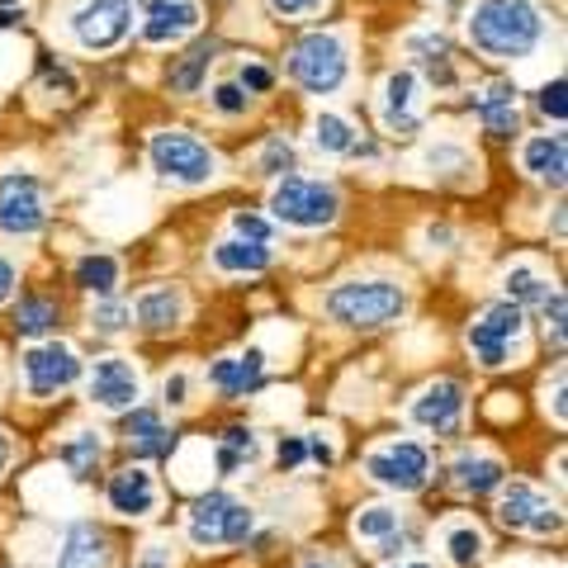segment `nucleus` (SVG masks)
Returning <instances> with one entry per match:
<instances>
[{
  "label": "nucleus",
  "mask_w": 568,
  "mask_h": 568,
  "mask_svg": "<svg viewBox=\"0 0 568 568\" xmlns=\"http://www.w3.org/2000/svg\"><path fill=\"white\" fill-rule=\"evenodd\" d=\"M545 39V14L536 0H478L469 10V43L497 62H517Z\"/></svg>",
  "instance_id": "f257e3e1"
},
{
  "label": "nucleus",
  "mask_w": 568,
  "mask_h": 568,
  "mask_svg": "<svg viewBox=\"0 0 568 568\" xmlns=\"http://www.w3.org/2000/svg\"><path fill=\"white\" fill-rule=\"evenodd\" d=\"M148 162L152 171L171 185H185V190H200L219 181V152L200 142L185 129H156L148 138Z\"/></svg>",
  "instance_id": "7ed1b4c3"
},
{
  "label": "nucleus",
  "mask_w": 568,
  "mask_h": 568,
  "mask_svg": "<svg viewBox=\"0 0 568 568\" xmlns=\"http://www.w3.org/2000/svg\"><path fill=\"white\" fill-rule=\"evenodd\" d=\"M213 58H219V43H213V39L194 43V48L185 52V58L171 67V77H166V81H171V91L194 95V91H200V85H204V71L213 67Z\"/></svg>",
  "instance_id": "c756f323"
},
{
  "label": "nucleus",
  "mask_w": 568,
  "mask_h": 568,
  "mask_svg": "<svg viewBox=\"0 0 568 568\" xmlns=\"http://www.w3.org/2000/svg\"><path fill=\"white\" fill-rule=\"evenodd\" d=\"M351 530H355V540L384 545V540L403 536V511H398V507H384V503L361 507V511H355V521H351Z\"/></svg>",
  "instance_id": "7c9ffc66"
},
{
  "label": "nucleus",
  "mask_w": 568,
  "mask_h": 568,
  "mask_svg": "<svg viewBox=\"0 0 568 568\" xmlns=\"http://www.w3.org/2000/svg\"><path fill=\"white\" fill-rule=\"evenodd\" d=\"M20 361H24L29 398H52L81 379V355L67 342H39V346H29Z\"/></svg>",
  "instance_id": "9b49d317"
},
{
  "label": "nucleus",
  "mask_w": 568,
  "mask_h": 568,
  "mask_svg": "<svg viewBox=\"0 0 568 568\" xmlns=\"http://www.w3.org/2000/svg\"><path fill=\"white\" fill-rule=\"evenodd\" d=\"M256 459H261V436L252 426H223L219 440H213V469L223 478L242 474L246 465H256Z\"/></svg>",
  "instance_id": "5701e85b"
},
{
  "label": "nucleus",
  "mask_w": 568,
  "mask_h": 568,
  "mask_svg": "<svg viewBox=\"0 0 568 568\" xmlns=\"http://www.w3.org/2000/svg\"><path fill=\"white\" fill-rule=\"evenodd\" d=\"M104 503H110V511H119L123 521H142V517H152L156 511V503H162V488H156L152 469L129 465V469L110 474V484H104Z\"/></svg>",
  "instance_id": "dca6fc26"
},
{
  "label": "nucleus",
  "mask_w": 568,
  "mask_h": 568,
  "mask_svg": "<svg viewBox=\"0 0 568 568\" xmlns=\"http://www.w3.org/2000/svg\"><path fill=\"white\" fill-rule=\"evenodd\" d=\"M484 549H488V540H484V530H478L474 521H455L446 530V555H450L455 568H474L478 559H484Z\"/></svg>",
  "instance_id": "72a5a7b5"
},
{
  "label": "nucleus",
  "mask_w": 568,
  "mask_h": 568,
  "mask_svg": "<svg viewBox=\"0 0 568 568\" xmlns=\"http://www.w3.org/2000/svg\"><path fill=\"white\" fill-rule=\"evenodd\" d=\"M323 0H271V10L284 14V20H298V14H313Z\"/></svg>",
  "instance_id": "49530a36"
},
{
  "label": "nucleus",
  "mask_w": 568,
  "mask_h": 568,
  "mask_svg": "<svg viewBox=\"0 0 568 568\" xmlns=\"http://www.w3.org/2000/svg\"><path fill=\"white\" fill-rule=\"evenodd\" d=\"M342 213V194L332 181H313V175H280V185L271 190V219L284 227H327Z\"/></svg>",
  "instance_id": "39448f33"
},
{
  "label": "nucleus",
  "mask_w": 568,
  "mask_h": 568,
  "mask_svg": "<svg viewBox=\"0 0 568 568\" xmlns=\"http://www.w3.org/2000/svg\"><path fill=\"white\" fill-rule=\"evenodd\" d=\"M388 568H432V564H417V559H407V564H388Z\"/></svg>",
  "instance_id": "603ef678"
},
{
  "label": "nucleus",
  "mask_w": 568,
  "mask_h": 568,
  "mask_svg": "<svg viewBox=\"0 0 568 568\" xmlns=\"http://www.w3.org/2000/svg\"><path fill=\"white\" fill-rule=\"evenodd\" d=\"M284 171H294V142L290 138H265V148H261V175H280Z\"/></svg>",
  "instance_id": "e433bc0d"
},
{
  "label": "nucleus",
  "mask_w": 568,
  "mask_h": 568,
  "mask_svg": "<svg viewBox=\"0 0 568 568\" xmlns=\"http://www.w3.org/2000/svg\"><path fill=\"white\" fill-rule=\"evenodd\" d=\"M24 10H29V0H0V29H20Z\"/></svg>",
  "instance_id": "de8ad7c7"
},
{
  "label": "nucleus",
  "mask_w": 568,
  "mask_h": 568,
  "mask_svg": "<svg viewBox=\"0 0 568 568\" xmlns=\"http://www.w3.org/2000/svg\"><path fill=\"white\" fill-rule=\"evenodd\" d=\"M407 58H417L432 85H455V52L446 33H413L407 39Z\"/></svg>",
  "instance_id": "bb28decb"
},
{
  "label": "nucleus",
  "mask_w": 568,
  "mask_h": 568,
  "mask_svg": "<svg viewBox=\"0 0 568 568\" xmlns=\"http://www.w3.org/2000/svg\"><path fill=\"white\" fill-rule=\"evenodd\" d=\"M545 332H549V342H555V351L564 346V313H568V304H564V294L559 290H549V298H545Z\"/></svg>",
  "instance_id": "ea45409f"
},
{
  "label": "nucleus",
  "mask_w": 568,
  "mask_h": 568,
  "mask_svg": "<svg viewBox=\"0 0 568 568\" xmlns=\"http://www.w3.org/2000/svg\"><path fill=\"white\" fill-rule=\"evenodd\" d=\"M166 403L171 407H185V394H190V375H181V369H175V375H166Z\"/></svg>",
  "instance_id": "09e8293b"
},
{
  "label": "nucleus",
  "mask_w": 568,
  "mask_h": 568,
  "mask_svg": "<svg viewBox=\"0 0 568 568\" xmlns=\"http://www.w3.org/2000/svg\"><path fill=\"white\" fill-rule=\"evenodd\" d=\"M261 379H265V351H261V346L233 351V355H223V361L209 365V384L219 388L223 398H246V394H256Z\"/></svg>",
  "instance_id": "a211bd4d"
},
{
  "label": "nucleus",
  "mask_w": 568,
  "mask_h": 568,
  "mask_svg": "<svg viewBox=\"0 0 568 568\" xmlns=\"http://www.w3.org/2000/svg\"><path fill=\"white\" fill-rule=\"evenodd\" d=\"M521 171L530 175V181L540 185H564V171H568V148L559 133H536L521 142Z\"/></svg>",
  "instance_id": "412c9836"
},
{
  "label": "nucleus",
  "mask_w": 568,
  "mask_h": 568,
  "mask_svg": "<svg viewBox=\"0 0 568 568\" xmlns=\"http://www.w3.org/2000/svg\"><path fill=\"white\" fill-rule=\"evenodd\" d=\"M365 474L388 493H422L432 478V450L417 440H384L365 455Z\"/></svg>",
  "instance_id": "1a4fd4ad"
},
{
  "label": "nucleus",
  "mask_w": 568,
  "mask_h": 568,
  "mask_svg": "<svg viewBox=\"0 0 568 568\" xmlns=\"http://www.w3.org/2000/svg\"><path fill=\"white\" fill-rule=\"evenodd\" d=\"M52 568H110V536L95 521H71L62 530Z\"/></svg>",
  "instance_id": "6ab92c4d"
},
{
  "label": "nucleus",
  "mask_w": 568,
  "mask_h": 568,
  "mask_svg": "<svg viewBox=\"0 0 568 568\" xmlns=\"http://www.w3.org/2000/svg\"><path fill=\"white\" fill-rule=\"evenodd\" d=\"M252 530H256V511L223 488L204 493L185 517V536L200 549H237V545L252 540Z\"/></svg>",
  "instance_id": "20e7f679"
},
{
  "label": "nucleus",
  "mask_w": 568,
  "mask_h": 568,
  "mask_svg": "<svg viewBox=\"0 0 568 568\" xmlns=\"http://www.w3.org/2000/svg\"><path fill=\"white\" fill-rule=\"evenodd\" d=\"M133 323V308L129 304H123V298H95V308H91V327L95 332H123V327H129Z\"/></svg>",
  "instance_id": "c9c22d12"
},
{
  "label": "nucleus",
  "mask_w": 568,
  "mask_h": 568,
  "mask_svg": "<svg viewBox=\"0 0 568 568\" xmlns=\"http://www.w3.org/2000/svg\"><path fill=\"white\" fill-rule=\"evenodd\" d=\"M237 85H242L246 95H265V91L275 85V71L265 67V62H256V58H246L242 71H237Z\"/></svg>",
  "instance_id": "58836bf2"
},
{
  "label": "nucleus",
  "mask_w": 568,
  "mask_h": 568,
  "mask_svg": "<svg viewBox=\"0 0 568 568\" xmlns=\"http://www.w3.org/2000/svg\"><path fill=\"white\" fill-rule=\"evenodd\" d=\"M138 20H142V43L175 48L200 29V0H148Z\"/></svg>",
  "instance_id": "2eb2a0df"
},
{
  "label": "nucleus",
  "mask_w": 568,
  "mask_h": 568,
  "mask_svg": "<svg viewBox=\"0 0 568 568\" xmlns=\"http://www.w3.org/2000/svg\"><path fill=\"white\" fill-rule=\"evenodd\" d=\"M290 77L294 85H304L308 95H332L342 91L351 77V48L342 33H304L290 48Z\"/></svg>",
  "instance_id": "423d86ee"
},
{
  "label": "nucleus",
  "mask_w": 568,
  "mask_h": 568,
  "mask_svg": "<svg viewBox=\"0 0 568 568\" xmlns=\"http://www.w3.org/2000/svg\"><path fill=\"white\" fill-rule=\"evenodd\" d=\"M58 317H62V308L52 304V298H20V313H14V323H20L24 336H43V332L58 327Z\"/></svg>",
  "instance_id": "f704fd0d"
},
{
  "label": "nucleus",
  "mask_w": 568,
  "mask_h": 568,
  "mask_svg": "<svg viewBox=\"0 0 568 568\" xmlns=\"http://www.w3.org/2000/svg\"><path fill=\"white\" fill-rule=\"evenodd\" d=\"M497 493H503V497H497V521H503L507 530H521V536H555V530L564 526L559 507L549 503L540 488H530V484H503Z\"/></svg>",
  "instance_id": "f8f14e48"
},
{
  "label": "nucleus",
  "mask_w": 568,
  "mask_h": 568,
  "mask_svg": "<svg viewBox=\"0 0 568 568\" xmlns=\"http://www.w3.org/2000/svg\"><path fill=\"white\" fill-rule=\"evenodd\" d=\"M450 474H455V488L459 493H469V497H488V493H497L507 484V469H503V459H493V455H474V450H465L450 465Z\"/></svg>",
  "instance_id": "b1692460"
},
{
  "label": "nucleus",
  "mask_w": 568,
  "mask_h": 568,
  "mask_svg": "<svg viewBox=\"0 0 568 568\" xmlns=\"http://www.w3.org/2000/svg\"><path fill=\"white\" fill-rule=\"evenodd\" d=\"M521 332H526V313L517 304H507V298H497V304H488L469 323L465 346L484 369H503L511 365V351L521 346Z\"/></svg>",
  "instance_id": "0eeeda50"
},
{
  "label": "nucleus",
  "mask_w": 568,
  "mask_h": 568,
  "mask_svg": "<svg viewBox=\"0 0 568 568\" xmlns=\"http://www.w3.org/2000/svg\"><path fill=\"white\" fill-rule=\"evenodd\" d=\"M129 450L138 459H166L175 450V432L156 413H148V407H133V417H129Z\"/></svg>",
  "instance_id": "393cba45"
},
{
  "label": "nucleus",
  "mask_w": 568,
  "mask_h": 568,
  "mask_svg": "<svg viewBox=\"0 0 568 568\" xmlns=\"http://www.w3.org/2000/svg\"><path fill=\"white\" fill-rule=\"evenodd\" d=\"M355 123L346 119V114H332V110H323L313 119V148L317 152H327V156H351L355 152Z\"/></svg>",
  "instance_id": "cd10ccee"
},
{
  "label": "nucleus",
  "mask_w": 568,
  "mask_h": 568,
  "mask_svg": "<svg viewBox=\"0 0 568 568\" xmlns=\"http://www.w3.org/2000/svg\"><path fill=\"white\" fill-rule=\"evenodd\" d=\"M58 459L71 469V478H91L95 465L104 459V440H100V432H77L71 440H62V446H58Z\"/></svg>",
  "instance_id": "2f4dec72"
},
{
  "label": "nucleus",
  "mask_w": 568,
  "mask_h": 568,
  "mask_svg": "<svg viewBox=\"0 0 568 568\" xmlns=\"http://www.w3.org/2000/svg\"><path fill=\"white\" fill-rule=\"evenodd\" d=\"M407 313V290L394 280H346L327 294V317L351 332H379Z\"/></svg>",
  "instance_id": "f03ea898"
},
{
  "label": "nucleus",
  "mask_w": 568,
  "mask_h": 568,
  "mask_svg": "<svg viewBox=\"0 0 568 568\" xmlns=\"http://www.w3.org/2000/svg\"><path fill=\"white\" fill-rule=\"evenodd\" d=\"M304 568H332V564H304Z\"/></svg>",
  "instance_id": "864d4df0"
},
{
  "label": "nucleus",
  "mask_w": 568,
  "mask_h": 568,
  "mask_svg": "<svg viewBox=\"0 0 568 568\" xmlns=\"http://www.w3.org/2000/svg\"><path fill=\"white\" fill-rule=\"evenodd\" d=\"M271 261H275V252L265 242L223 237L213 246V271H223V275H261V271H271Z\"/></svg>",
  "instance_id": "a878e982"
},
{
  "label": "nucleus",
  "mask_w": 568,
  "mask_h": 568,
  "mask_svg": "<svg viewBox=\"0 0 568 568\" xmlns=\"http://www.w3.org/2000/svg\"><path fill=\"white\" fill-rule=\"evenodd\" d=\"M304 446H308V459H317V465H332V459H336L327 432H308V436H304Z\"/></svg>",
  "instance_id": "a18cd8bd"
},
{
  "label": "nucleus",
  "mask_w": 568,
  "mask_h": 568,
  "mask_svg": "<svg viewBox=\"0 0 568 568\" xmlns=\"http://www.w3.org/2000/svg\"><path fill=\"white\" fill-rule=\"evenodd\" d=\"M43 91H48V95L58 91L62 100H71V95H77V71H71V67H62V62L43 67Z\"/></svg>",
  "instance_id": "37998d69"
},
{
  "label": "nucleus",
  "mask_w": 568,
  "mask_h": 568,
  "mask_svg": "<svg viewBox=\"0 0 568 568\" xmlns=\"http://www.w3.org/2000/svg\"><path fill=\"white\" fill-rule=\"evenodd\" d=\"M10 455H14V446H10V436H6V432H0V474H6V469H10Z\"/></svg>",
  "instance_id": "3c124183"
},
{
  "label": "nucleus",
  "mask_w": 568,
  "mask_h": 568,
  "mask_svg": "<svg viewBox=\"0 0 568 568\" xmlns=\"http://www.w3.org/2000/svg\"><path fill=\"white\" fill-rule=\"evenodd\" d=\"M138 327H148V332H175L185 323V294L175 290V284H156V290H148L138 298Z\"/></svg>",
  "instance_id": "4be33fe9"
},
{
  "label": "nucleus",
  "mask_w": 568,
  "mask_h": 568,
  "mask_svg": "<svg viewBox=\"0 0 568 568\" xmlns=\"http://www.w3.org/2000/svg\"><path fill=\"white\" fill-rule=\"evenodd\" d=\"M417 91H422V77H417V71H394V77H384V91H379V119H384V129H388V133L413 138V133L422 129Z\"/></svg>",
  "instance_id": "f3484780"
},
{
  "label": "nucleus",
  "mask_w": 568,
  "mask_h": 568,
  "mask_svg": "<svg viewBox=\"0 0 568 568\" xmlns=\"http://www.w3.org/2000/svg\"><path fill=\"white\" fill-rule=\"evenodd\" d=\"M67 24L85 52H110L133 33V0H81Z\"/></svg>",
  "instance_id": "9d476101"
},
{
  "label": "nucleus",
  "mask_w": 568,
  "mask_h": 568,
  "mask_svg": "<svg viewBox=\"0 0 568 568\" xmlns=\"http://www.w3.org/2000/svg\"><path fill=\"white\" fill-rule=\"evenodd\" d=\"M85 398H91L100 413H133L142 398V379L123 355H100L91 365V375H85Z\"/></svg>",
  "instance_id": "ddd939ff"
},
{
  "label": "nucleus",
  "mask_w": 568,
  "mask_h": 568,
  "mask_svg": "<svg viewBox=\"0 0 568 568\" xmlns=\"http://www.w3.org/2000/svg\"><path fill=\"white\" fill-rule=\"evenodd\" d=\"M209 100H213V110L227 114V119L246 114V104H252V95H246L237 81H219V85H213V95H209Z\"/></svg>",
  "instance_id": "4c0bfd02"
},
{
  "label": "nucleus",
  "mask_w": 568,
  "mask_h": 568,
  "mask_svg": "<svg viewBox=\"0 0 568 568\" xmlns=\"http://www.w3.org/2000/svg\"><path fill=\"white\" fill-rule=\"evenodd\" d=\"M521 91L511 81H493L484 95L474 100V114H478V123L493 133V138H511L521 129V100H517Z\"/></svg>",
  "instance_id": "aec40b11"
},
{
  "label": "nucleus",
  "mask_w": 568,
  "mask_h": 568,
  "mask_svg": "<svg viewBox=\"0 0 568 568\" xmlns=\"http://www.w3.org/2000/svg\"><path fill=\"white\" fill-rule=\"evenodd\" d=\"M275 459H280V469H284V474L304 465V459H308V446H304V436H284L280 446H275Z\"/></svg>",
  "instance_id": "c03bdc74"
},
{
  "label": "nucleus",
  "mask_w": 568,
  "mask_h": 568,
  "mask_svg": "<svg viewBox=\"0 0 568 568\" xmlns=\"http://www.w3.org/2000/svg\"><path fill=\"white\" fill-rule=\"evenodd\" d=\"M503 290H507V304H517V308L526 313L530 304H545L555 284H549V280L536 271V265H511L507 280H503Z\"/></svg>",
  "instance_id": "473e14b6"
},
{
  "label": "nucleus",
  "mask_w": 568,
  "mask_h": 568,
  "mask_svg": "<svg viewBox=\"0 0 568 568\" xmlns=\"http://www.w3.org/2000/svg\"><path fill=\"white\" fill-rule=\"evenodd\" d=\"M48 223V194L33 171L0 175V233L6 237H39Z\"/></svg>",
  "instance_id": "6e6552de"
},
{
  "label": "nucleus",
  "mask_w": 568,
  "mask_h": 568,
  "mask_svg": "<svg viewBox=\"0 0 568 568\" xmlns=\"http://www.w3.org/2000/svg\"><path fill=\"white\" fill-rule=\"evenodd\" d=\"M465 384L455 379H432L417 388L413 407H407V417H413L417 426H426L432 436H455L459 422H465Z\"/></svg>",
  "instance_id": "4468645a"
},
{
  "label": "nucleus",
  "mask_w": 568,
  "mask_h": 568,
  "mask_svg": "<svg viewBox=\"0 0 568 568\" xmlns=\"http://www.w3.org/2000/svg\"><path fill=\"white\" fill-rule=\"evenodd\" d=\"M14 284H20V271H14V261L0 256V304L14 294Z\"/></svg>",
  "instance_id": "8fccbe9b"
},
{
  "label": "nucleus",
  "mask_w": 568,
  "mask_h": 568,
  "mask_svg": "<svg viewBox=\"0 0 568 568\" xmlns=\"http://www.w3.org/2000/svg\"><path fill=\"white\" fill-rule=\"evenodd\" d=\"M536 104H540V114H545V119H555V129H559L564 114H568V110H564V77H555L549 85H540Z\"/></svg>",
  "instance_id": "79ce46f5"
},
{
  "label": "nucleus",
  "mask_w": 568,
  "mask_h": 568,
  "mask_svg": "<svg viewBox=\"0 0 568 568\" xmlns=\"http://www.w3.org/2000/svg\"><path fill=\"white\" fill-rule=\"evenodd\" d=\"M233 233L242 237V242H265V246H271V223H265L261 219V213H233Z\"/></svg>",
  "instance_id": "a19ab883"
},
{
  "label": "nucleus",
  "mask_w": 568,
  "mask_h": 568,
  "mask_svg": "<svg viewBox=\"0 0 568 568\" xmlns=\"http://www.w3.org/2000/svg\"><path fill=\"white\" fill-rule=\"evenodd\" d=\"M71 280H77L85 294H95V298H114V290H119V261L104 256V252H91V256L77 261Z\"/></svg>",
  "instance_id": "c85d7f7f"
}]
</instances>
